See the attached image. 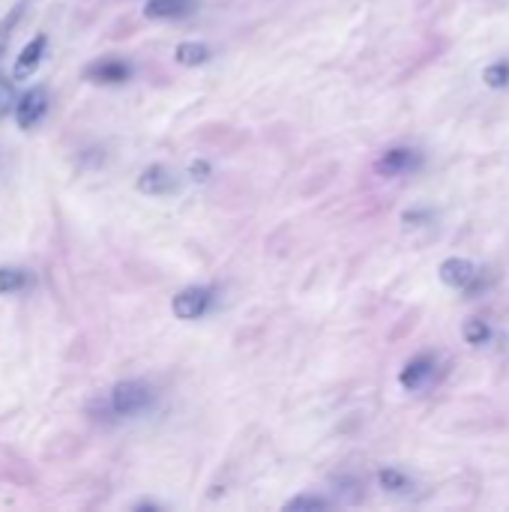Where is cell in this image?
Listing matches in <instances>:
<instances>
[{"label":"cell","mask_w":509,"mask_h":512,"mask_svg":"<svg viewBox=\"0 0 509 512\" xmlns=\"http://www.w3.org/2000/svg\"><path fill=\"white\" fill-rule=\"evenodd\" d=\"M153 399H156V393H153L150 384H144V381H120V384H114L108 390V396L102 402V414L117 417V420L138 417L153 405Z\"/></svg>","instance_id":"6da1fadb"},{"label":"cell","mask_w":509,"mask_h":512,"mask_svg":"<svg viewBox=\"0 0 509 512\" xmlns=\"http://www.w3.org/2000/svg\"><path fill=\"white\" fill-rule=\"evenodd\" d=\"M210 306H213V291H210V288H201V285L183 288V291L171 300V312H174L180 321H198V318L207 315Z\"/></svg>","instance_id":"7a4b0ae2"},{"label":"cell","mask_w":509,"mask_h":512,"mask_svg":"<svg viewBox=\"0 0 509 512\" xmlns=\"http://www.w3.org/2000/svg\"><path fill=\"white\" fill-rule=\"evenodd\" d=\"M45 114H48V90L45 87H33L15 102V123L24 132L39 126L45 120Z\"/></svg>","instance_id":"3957f363"},{"label":"cell","mask_w":509,"mask_h":512,"mask_svg":"<svg viewBox=\"0 0 509 512\" xmlns=\"http://www.w3.org/2000/svg\"><path fill=\"white\" fill-rule=\"evenodd\" d=\"M438 273H441V282L444 285L459 288V291H468L477 282V276H480V270L468 258H447Z\"/></svg>","instance_id":"277c9868"},{"label":"cell","mask_w":509,"mask_h":512,"mask_svg":"<svg viewBox=\"0 0 509 512\" xmlns=\"http://www.w3.org/2000/svg\"><path fill=\"white\" fill-rule=\"evenodd\" d=\"M432 378H435V360H432L429 354H423V357H414V360L402 369L399 384H402L405 390H411V393H420V390H426V387L432 384Z\"/></svg>","instance_id":"5b68a950"},{"label":"cell","mask_w":509,"mask_h":512,"mask_svg":"<svg viewBox=\"0 0 509 512\" xmlns=\"http://www.w3.org/2000/svg\"><path fill=\"white\" fill-rule=\"evenodd\" d=\"M129 75H132V66L123 63V60H117V57L96 60L84 72V78H90L93 84H123V81H129Z\"/></svg>","instance_id":"8992f818"},{"label":"cell","mask_w":509,"mask_h":512,"mask_svg":"<svg viewBox=\"0 0 509 512\" xmlns=\"http://www.w3.org/2000/svg\"><path fill=\"white\" fill-rule=\"evenodd\" d=\"M417 165V150L411 147H390L387 153H381V159L375 162V171L381 177H399L405 171H411Z\"/></svg>","instance_id":"52a82bcc"},{"label":"cell","mask_w":509,"mask_h":512,"mask_svg":"<svg viewBox=\"0 0 509 512\" xmlns=\"http://www.w3.org/2000/svg\"><path fill=\"white\" fill-rule=\"evenodd\" d=\"M174 189H177V180H174V174L165 165H150L138 177V192H144V195L159 198V195H168Z\"/></svg>","instance_id":"ba28073f"},{"label":"cell","mask_w":509,"mask_h":512,"mask_svg":"<svg viewBox=\"0 0 509 512\" xmlns=\"http://www.w3.org/2000/svg\"><path fill=\"white\" fill-rule=\"evenodd\" d=\"M45 51H48V36H45V33L33 36V39L21 48V54L15 57V69H12L15 81L24 78V75H30V72L39 66V60L45 57Z\"/></svg>","instance_id":"9c48e42d"},{"label":"cell","mask_w":509,"mask_h":512,"mask_svg":"<svg viewBox=\"0 0 509 512\" xmlns=\"http://www.w3.org/2000/svg\"><path fill=\"white\" fill-rule=\"evenodd\" d=\"M195 0H147L144 15L147 18H183L189 15Z\"/></svg>","instance_id":"30bf717a"},{"label":"cell","mask_w":509,"mask_h":512,"mask_svg":"<svg viewBox=\"0 0 509 512\" xmlns=\"http://www.w3.org/2000/svg\"><path fill=\"white\" fill-rule=\"evenodd\" d=\"M33 282L30 270L24 267H0V297H12V294H21L27 291Z\"/></svg>","instance_id":"8fae6325"},{"label":"cell","mask_w":509,"mask_h":512,"mask_svg":"<svg viewBox=\"0 0 509 512\" xmlns=\"http://www.w3.org/2000/svg\"><path fill=\"white\" fill-rule=\"evenodd\" d=\"M378 486L390 495H411L414 492V480L399 471V468H381L378 471Z\"/></svg>","instance_id":"7c38bea8"},{"label":"cell","mask_w":509,"mask_h":512,"mask_svg":"<svg viewBox=\"0 0 509 512\" xmlns=\"http://www.w3.org/2000/svg\"><path fill=\"white\" fill-rule=\"evenodd\" d=\"M174 57L183 66H201V63L210 60V48L204 42H180L177 51H174Z\"/></svg>","instance_id":"4fadbf2b"},{"label":"cell","mask_w":509,"mask_h":512,"mask_svg":"<svg viewBox=\"0 0 509 512\" xmlns=\"http://www.w3.org/2000/svg\"><path fill=\"white\" fill-rule=\"evenodd\" d=\"M27 3L30 0H21L3 21H0V57H3V51H6V45H9V39H12V33H15V27H18V21L24 18V9H27Z\"/></svg>","instance_id":"5bb4252c"},{"label":"cell","mask_w":509,"mask_h":512,"mask_svg":"<svg viewBox=\"0 0 509 512\" xmlns=\"http://www.w3.org/2000/svg\"><path fill=\"white\" fill-rule=\"evenodd\" d=\"M489 339H492V330H489L486 321L471 318V321L465 324V342H468V345H486Z\"/></svg>","instance_id":"9a60e30c"},{"label":"cell","mask_w":509,"mask_h":512,"mask_svg":"<svg viewBox=\"0 0 509 512\" xmlns=\"http://www.w3.org/2000/svg\"><path fill=\"white\" fill-rule=\"evenodd\" d=\"M483 81L489 84V87H507L509 84V63L507 60H498V63H492V66H486L483 69Z\"/></svg>","instance_id":"2e32d148"},{"label":"cell","mask_w":509,"mask_h":512,"mask_svg":"<svg viewBox=\"0 0 509 512\" xmlns=\"http://www.w3.org/2000/svg\"><path fill=\"white\" fill-rule=\"evenodd\" d=\"M324 507H327V501L318 495H300V498H291L285 504V510H324Z\"/></svg>","instance_id":"e0dca14e"},{"label":"cell","mask_w":509,"mask_h":512,"mask_svg":"<svg viewBox=\"0 0 509 512\" xmlns=\"http://www.w3.org/2000/svg\"><path fill=\"white\" fill-rule=\"evenodd\" d=\"M15 108V93H12V84L0 75V117H6L9 111Z\"/></svg>","instance_id":"ac0fdd59"}]
</instances>
